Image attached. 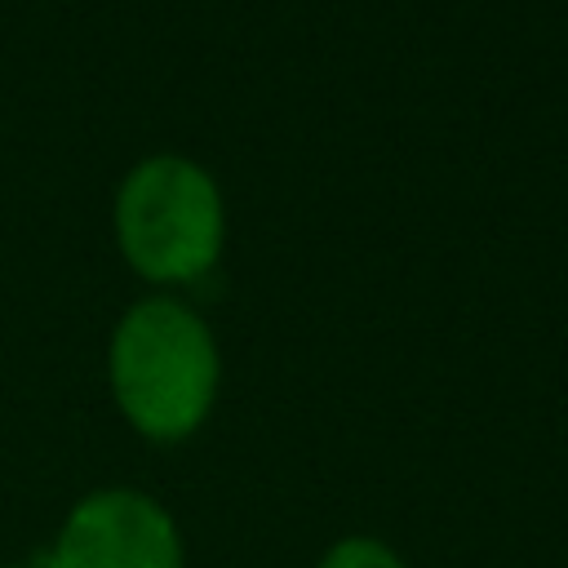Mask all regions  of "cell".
Segmentation results:
<instances>
[{"mask_svg":"<svg viewBox=\"0 0 568 568\" xmlns=\"http://www.w3.org/2000/svg\"><path fill=\"white\" fill-rule=\"evenodd\" d=\"M106 382L124 422L151 444L195 435L217 399L222 355L195 306L169 293L133 302L106 346Z\"/></svg>","mask_w":568,"mask_h":568,"instance_id":"6da1fadb","label":"cell"},{"mask_svg":"<svg viewBox=\"0 0 568 568\" xmlns=\"http://www.w3.org/2000/svg\"><path fill=\"white\" fill-rule=\"evenodd\" d=\"M115 244L155 284H191L213 271L226 240V204L213 173L186 155H146L115 186Z\"/></svg>","mask_w":568,"mask_h":568,"instance_id":"7a4b0ae2","label":"cell"},{"mask_svg":"<svg viewBox=\"0 0 568 568\" xmlns=\"http://www.w3.org/2000/svg\"><path fill=\"white\" fill-rule=\"evenodd\" d=\"M44 568H182V532L151 493L98 488L67 510Z\"/></svg>","mask_w":568,"mask_h":568,"instance_id":"3957f363","label":"cell"},{"mask_svg":"<svg viewBox=\"0 0 568 568\" xmlns=\"http://www.w3.org/2000/svg\"><path fill=\"white\" fill-rule=\"evenodd\" d=\"M315 568H408V564L399 559V550H390L377 537H342L320 555Z\"/></svg>","mask_w":568,"mask_h":568,"instance_id":"277c9868","label":"cell"},{"mask_svg":"<svg viewBox=\"0 0 568 568\" xmlns=\"http://www.w3.org/2000/svg\"><path fill=\"white\" fill-rule=\"evenodd\" d=\"M9 568H31V564H9Z\"/></svg>","mask_w":568,"mask_h":568,"instance_id":"5b68a950","label":"cell"}]
</instances>
